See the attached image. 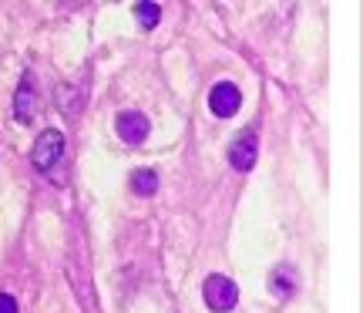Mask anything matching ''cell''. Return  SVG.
<instances>
[{"label": "cell", "instance_id": "1", "mask_svg": "<svg viewBox=\"0 0 363 313\" xmlns=\"http://www.w3.org/2000/svg\"><path fill=\"white\" fill-rule=\"evenodd\" d=\"M202 297H206L212 313H229V310H235V303H239V287H235L229 276L212 273V276H206V283H202Z\"/></svg>", "mask_w": 363, "mask_h": 313}, {"label": "cell", "instance_id": "2", "mask_svg": "<svg viewBox=\"0 0 363 313\" xmlns=\"http://www.w3.org/2000/svg\"><path fill=\"white\" fill-rule=\"evenodd\" d=\"M65 155V135L57 128H44L34 138V148H30V165L38 172H51L57 165V158Z\"/></svg>", "mask_w": 363, "mask_h": 313}, {"label": "cell", "instance_id": "3", "mask_svg": "<svg viewBox=\"0 0 363 313\" xmlns=\"http://www.w3.org/2000/svg\"><path fill=\"white\" fill-rule=\"evenodd\" d=\"M239 104H242V92L235 88L233 81L212 84V92H208V111L216 118H233L239 111Z\"/></svg>", "mask_w": 363, "mask_h": 313}, {"label": "cell", "instance_id": "4", "mask_svg": "<svg viewBox=\"0 0 363 313\" xmlns=\"http://www.w3.org/2000/svg\"><path fill=\"white\" fill-rule=\"evenodd\" d=\"M115 131L125 145H142L145 138H148V131H152V121H148L142 111H118Z\"/></svg>", "mask_w": 363, "mask_h": 313}, {"label": "cell", "instance_id": "5", "mask_svg": "<svg viewBox=\"0 0 363 313\" xmlns=\"http://www.w3.org/2000/svg\"><path fill=\"white\" fill-rule=\"evenodd\" d=\"M256 155H259V138L256 131H242L233 145H229V165L235 172H249L256 165Z\"/></svg>", "mask_w": 363, "mask_h": 313}, {"label": "cell", "instance_id": "6", "mask_svg": "<svg viewBox=\"0 0 363 313\" xmlns=\"http://www.w3.org/2000/svg\"><path fill=\"white\" fill-rule=\"evenodd\" d=\"M34 101H38V94H34V75L24 71V78L17 84V94H13V118H17L21 125H30V118H34Z\"/></svg>", "mask_w": 363, "mask_h": 313}, {"label": "cell", "instance_id": "7", "mask_svg": "<svg viewBox=\"0 0 363 313\" xmlns=\"http://www.w3.org/2000/svg\"><path fill=\"white\" fill-rule=\"evenodd\" d=\"M299 280V273L296 270H293V266H276V270H272V293H276V297H293V293H296V283Z\"/></svg>", "mask_w": 363, "mask_h": 313}, {"label": "cell", "instance_id": "8", "mask_svg": "<svg viewBox=\"0 0 363 313\" xmlns=\"http://www.w3.org/2000/svg\"><path fill=\"white\" fill-rule=\"evenodd\" d=\"M131 192L142 196V199L155 196L158 192V172L155 169H135L131 172Z\"/></svg>", "mask_w": 363, "mask_h": 313}, {"label": "cell", "instance_id": "9", "mask_svg": "<svg viewBox=\"0 0 363 313\" xmlns=\"http://www.w3.org/2000/svg\"><path fill=\"white\" fill-rule=\"evenodd\" d=\"M135 17H138V27L152 31V27H158V21H162V7L152 4V0H138V4H135Z\"/></svg>", "mask_w": 363, "mask_h": 313}, {"label": "cell", "instance_id": "10", "mask_svg": "<svg viewBox=\"0 0 363 313\" xmlns=\"http://www.w3.org/2000/svg\"><path fill=\"white\" fill-rule=\"evenodd\" d=\"M0 313H17V300L11 293H0Z\"/></svg>", "mask_w": 363, "mask_h": 313}]
</instances>
